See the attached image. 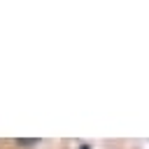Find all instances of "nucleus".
Masks as SVG:
<instances>
[{
  "label": "nucleus",
  "mask_w": 149,
  "mask_h": 149,
  "mask_svg": "<svg viewBox=\"0 0 149 149\" xmlns=\"http://www.w3.org/2000/svg\"><path fill=\"white\" fill-rule=\"evenodd\" d=\"M14 144L16 147H35V144H40V140H14Z\"/></svg>",
  "instance_id": "1"
}]
</instances>
